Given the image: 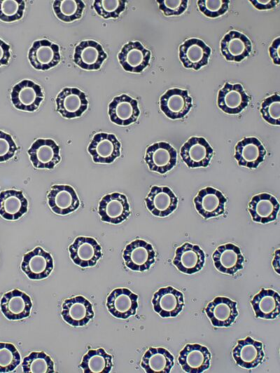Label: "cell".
<instances>
[{
  "label": "cell",
  "mask_w": 280,
  "mask_h": 373,
  "mask_svg": "<svg viewBox=\"0 0 280 373\" xmlns=\"http://www.w3.org/2000/svg\"><path fill=\"white\" fill-rule=\"evenodd\" d=\"M122 258L125 266L134 271H146L155 262V252L151 244L142 239H136L127 244Z\"/></svg>",
  "instance_id": "obj_1"
},
{
  "label": "cell",
  "mask_w": 280,
  "mask_h": 373,
  "mask_svg": "<svg viewBox=\"0 0 280 373\" xmlns=\"http://www.w3.org/2000/svg\"><path fill=\"white\" fill-rule=\"evenodd\" d=\"M10 98L17 109L31 112L38 109L44 95L38 84L31 80L24 79L13 87Z\"/></svg>",
  "instance_id": "obj_2"
},
{
  "label": "cell",
  "mask_w": 280,
  "mask_h": 373,
  "mask_svg": "<svg viewBox=\"0 0 280 373\" xmlns=\"http://www.w3.org/2000/svg\"><path fill=\"white\" fill-rule=\"evenodd\" d=\"M98 213L102 222L112 224L123 222L130 215L127 196L118 192L105 195L99 203Z\"/></svg>",
  "instance_id": "obj_3"
},
{
  "label": "cell",
  "mask_w": 280,
  "mask_h": 373,
  "mask_svg": "<svg viewBox=\"0 0 280 373\" xmlns=\"http://www.w3.org/2000/svg\"><path fill=\"white\" fill-rule=\"evenodd\" d=\"M120 147L115 135L99 133L93 136L88 151L94 163L110 164L120 156Z\"/></svg>",
  "instance_id": "obj_4"
},
{
  "label": "cell",
  "mask_w": 280,
  "mask_h": 373,
  "mask_svg": "<svg viewBox=\"0 0 280 373\" xmlns=\"http://www.w3.org/2000/svg\"><path fill=\"white\" fill-rule=\"evenodd\" d=\"M144 161L151 171L163 175L176 165L177 151L166 142H156L147 147Z\"/></svg>",
  "instance_id": "obj_5"
},
{
  "label": "cell",
  "mask_w": 280,
  "mask_h": 373,
  "mask_svg": "<svg viewBox=\"0 0 280 373\" xmlns=\"http://www.w3.org/2000/svg\"><path fill=\"white\" fill-rule=\"evenodd\" d=\"M54 267L52 255L41 247L24 255L21 269L31 280H42L50 276Z\"/></svg>",
  "instance_id": "obj_6"
},
{
  "label": "cell",
  "mask_w": 280,
  "mask_h": 373,
  "mask_svg": "<svg viewBox=\"0 0 280 373\" xmlns=\"http://www.w3.org/2000/svg\"><path fill=\"white\" fill-rule=\"evenodd\" d=\"M214 150L205 138L191 137L181 147L180 155L188 168H206L211 161Z\"/></svg>",
  "instance_id": "obj_7"
},
{
  "label": "cell",
  "mask_w": 280,
  "mask_h": 373,
  "mask_svg": "<svg viewBox=\"0 0 280 373\" xmlns=\"http://www.w3.org/2000/svg\"><path fill=\"white\" fill-rule=\"evenodd\" d=\"M68 249L72 262L82 268L95 266L102 257L100 245L92 237L78 236Z\"/></svg>",
  "instance_id": "obj_8"
},
{
  "label": "cell",
  "mask_w": 280,
  "mask_h": 373,
  "mask_svg": "<svg viewBox=\"0 0 280 373\" xmlns=\"http://www.w3.org/2000/svg\"><path fill=\"white\" fill-rule=\"evenodd\" d=\"M57 111L65 118H78L87 110L88 100L77 88H64L55 99Z\"/></svg>",
  "instance_id": "obj_9"
},
{
  "label": "cell",
  "mask_w": 280,
  "mask_h": 373,
  "mask_svg": "<svg viewBox=\"0 0 280 373\" xmlns=\"http://www.w3.org/2000/svg\"><path fill=\"white\" fill-rule=\"evenodd\" d=\"M27 153L33 166L38 169L52 170L61 161L59 147L52 139L36 140Z\"/></svg>",
  "instance_id": "obj_10"
},
{
  "label": "cell",
  "mask_w": 280,
  "mask_h": 373,
  "mask_svg": "<svg viewBox=\"0 0 280 373\" xmlns=\"http://www.w3.org/2000/svg\"><path fill=\"white\" fill-rule=\"evenodd\" d=\"M192 106V97L187 90L177 88L167 90L160 98V107L170 119L176 120L186 116Z\"/></svg>",
  "instance_id": "obj_11"
},
{
  "label": "cell",
  "mask_w": 280,
  "mask_h": 373,
  "mask_svg": "<svg viewBox=\"0 0 280 373\" xmlns=\"http://www.w3.org/2000/svg\"><path fill=\"white\" fill-rule=\"evenodd\" d=\"M138 298V295L128 288H115L108 295L106 306L113 317L127 319L136 314Z\"/></svg>",
  "instance_id": "obj_12"
},
{
  "label": "cell",
  "mask_w": 280,
  "mask_h": 373,
  "mask_svg": "<svg viewBox=\"0 0 280 373\" xmlns=\"http://www.w3.org/2000/svg\"><path fill=\"white\" fill-rule=\"evenodd\" d=\"M28 59L36 69L48 70L60 62L59 47L48 39L35 41L29 50Z\"/></svg>",
  "instance_id": "obj_13"
},
{
  "label": "cell",
  "mask_w": 280,
  "mask_h": 373,
  "mask_svg": "<svg viewBox=\"0 0 280 373\" xmlns=\"http://www.w3.org/2000/svg\"><path fill=\"white\" fill-rule=\"evenodd\" d=\"M145 204L154 216L165 217L176 209L178 198L168 186L154 185L145 198Z\"/></svg>",
  "instance_id": "obj_14"
},
{
  "label": "cell",
  "mask_w": 280,
  "mask_h": 373,
  "mask_svg": "<svg viewBox=\"0 0 280 373\" xmlns=\"http://www.w3.org/2000/svg\"><path fill=\"white\" fill-rule=\"evenodd\" d=\"M152 304L155 312L162 318L176 317L184 306L183 294L172 286L160 287L154 293Z\"/></svg>",
  "instance_id": "obj_15"
},
{
  "label": "cell",
  "mask_w": 280,
  "mask_h": 373,
  "mask_svg": "<svg viewBox=\"0 0 280 373\" xmlns=\"http://www.w3.org/2000/svg\"><path fill=\"white\" fill-rule=\"evenodd\" d=\"M61 314L63 320L72 327H83L94 316L92 304L81 295L65 299Z\"/></svg>",
  "instance_id": "obj_16"
},
{
  "label": "cell",
  "mask_w": 280,
  "mask_h": 373,
  "mask_svg": "<svg viewBox=\"0 0 280 373\" xmlns=\"http://www.w3.org/2000/svg\"><path fill=\"white\" fill-rule=\"evenodd\" d=\"M178 57L184 67L199 70L206 66L211 49L202 40L191 38L185 41L178 48Z\"/></svg>",
  "instance_id": "obj_17"
},
{
  "label": "cell",
  "mask_w": 280,
  "mask_h": 373,
  "mask_svg": "<svg viewBox=\"0 0 280 373\" xmlns=\"http://www.w3.org/2000/svg\"><path fill=\"white\" fill-rule=\"evenodd\" d=\"M211 355L207 347L199 344H187L180 351L178 362L188 373H202L210 367Z\"/></svg>",
  "instance_id": "obj_18"
},
{
  "label": "cell",
  "mask_w": 280,
  "mask_h": 373,
  "mask_svg": "<svg viewBox=\"0 0 280 373\" xmlns=\"http://www.w3.org/2000/svg\"><path fill=\"white\" fill-rule=\"evenodd\" d=\"M151 53L139 41H129L118 54L119 63L126 72L141 73L149 65Z\"/></svg>",
  "instance_id": "obj_19"
},
{
  "label": "cell",
  "mask_w": 280,
  "mask_h": 373,
  "mask_svg": "<svg viewBox=\"0 0 280 373\" xmlns=\"http://www.w3.org/2000/svg\"><path fill=\"white\" fill-rule=\"evenodd\" d=\"M226 201L223 193L211 186L200 189L193 199L196 210L205 219L223 215Z\"/></svg>",
  "instance_id": "obj_20"
},
{
  "label": "cell",
  "mask_w": 280,
  "mask_h": 373,
  "mask_svg": "<svg viewBox=\"0 0 280 373\" xmlns=\"http://www.w3.org/2000/svg\"><path fill=\"white\" fill-rule=\"evenodd\" d=\"M47 198L51 210L59 215H67L80 206L75 189L68 184L52 185Z\"/></svg>",
  "instance_id": "obj_21"
},
{
  "label": "cell",
  "mask_w": 280,
  "mask_h": 373,
  "mask_svg": "<svg viewBox=\"0 0 280 373\" xmlns=\"http://www.w3.org/2000/svg\"><path fill=\"white\" fill-rule=\"evenodd\" d=\"M110 121L120 126H127L136 122L140 115L136 100L122 94L114 97L108 104Z\"/></svg>",
  "instance_id": "obj_22"
},
{
  "label": "cell",
  "mask_w": 280,
  "mask_h": 373,
  "mask_svg": "<svg viewBox=\"0 0 280 373\" xmlns=\"http://www.w3.org/2000/svg\"><path fill=\"white\" fill-rule=\"evenodd\" d=\"M237 305V301L219 296L207 304L204 311L213 326L227 327L235 321L239 314Z\"/></svg>",
  "instance_id": "obj_23"
},
{
  "label": "cell",
  "mask_w": 280,
  "mask_h": 373,
  "mask_svg": "<svg viewBox=\"0 0 280 373\" xmlns=\"http://www.w3.org/2000/svg\"><path fill=\"white\" fill-rule=\"evenodd\" d=\"M32 301L25 292L14 289L5 293L0 301L4 316L10 320H19L30 316Z\"/></svg>",
  "instance_id": "obj_24"
},
{
  "label": "cell",
  "mask_w": 280,
  "mask_h": 373,
  "mask_svg": "<svg viewBox=\"0 0 280 373\" xmlns=\"http://www.w3.org/2000/svg\"><path fill=\"white\" fill-rule=\"evenodd\" d=\"M205 257L199 245L184 243L176 248L172 262L180 272L190 275L202 269Z\"/></svg>",
  "instance_id": "obj_25"
},
{
  "label": "cell",
  "mask_w": 280,
  "mask_h": 373,
  "mask_svg": "<svg viewBox=\"0 0 280 373\" xmlns=\"http://www.w3.org/2000/svg\"><path fill=\"white\" fill-rule=\"evenodd\" d=\"M267 151L260 140L255 137H246L234 147V158L239 165L256 168L264 161Z\"/></svg>",
  "instance_id": "obj_26"
},
{
  "label": "cell",
  "mask_w": 280,
  "mask_h": 373,
  "mask_svg": "<svg viewBox=\"0 0 280 373\" xmlns=\"http://www.w3.org/2000/svg\"><path fill=\"white\" fill-rule=\"evenodd\" d=\"M249 101L250 97L240 83L226 82L218 91L217 105L223 112L233 115L241 112L248 106Z\"/></svg>",
  "instance_id": "obj_27"
},
{
  "label": "cell",
  "mask_w": 280,
  "mask_h": 373,
  "mask_svg": "<svg viewBox=\"0 0 280 373\" xmlns=\"http://www.w3.org/2000/svg\"><path fill=\"white\" fill-rule=\"evenodd\" d=\"M232 357L237 365L242 368H255L265 357L262 344L249 336L239 339L232 350Z\"/></svg>",
  "instance_id": "obj_28"
},
{
  "label": "cell",
  "mask_w": 280,
  "mask_h": 373,
  "mask_svg": "<svg viewBox=\"0 0 280 373\" xmlns=\"http://www.w3.org/2000/svg\"><path fill=\"white\" fill-rule=\"evenodd\" d=\"M107 58L102 46L94 40L80 42L74 49V61L85 70H97Z\"/></svg>",
  "instance_id": "obj_29"
},
{
  "label": "cell",
  "mask_w": 280,
  "mask_h": 373,
  "mask_svg": "<svg viewBox=\"0 0 280 373\" xmlns=\"http://www.w3.org/2000/svg\"><path fill=\"white\" fill-rule=\"evenodd\" d=\"M212 259L215 268L223 273L233 275L243 269L244 257L241 250L230 243L218 246Z\"/></svg>",
  "instance_id": "obj_30"
},
{
  "label": "cell",
  "mask_w": 280,
  "mask_h": 373,
  "mask_svg": "<svg viewBox=\"0 0 280 373\" xmlns=\"http://www.w3.org/2000/svg\"><path fill=\"white\" fill-rule=\"evenodd\" d=\"M251 51V41L240 32L230 31L220 41V52L227 61L241 62Z\"/></svg>",
  "instance_id": "obj_31"
},
{
  "label": "cell",
  "mask_w": 280,
  "mask_h": 373,
  "mask_svg": "<svg viewBox=\"0 0 280 373\" xmlns=\"http://www.w3.org/2000/svg\"><path fill=\"white\" fill-rule=\"evenodd\" d=\"M277 199L270 194L261 193L252 197L248 203V212L252 220L260 224L274 221L279 211Z\"/></svg>",
  "instance_id": "obj_32"
},
{
  "label": "cell",
  "mask_w": 280,
  "mask_h": 373,
  "mask_svg": "<svg viewBox=\"0 0 280 373\" xmlns=\"http://www.w3.org/2000/svg\"><path fill=\"white\" fill-rule=\"evenodd\" d=\"M28 210V201L22 191L8 189L0 192V216L15 221Z\"/></svg>",
  "instance_id": "obj_33"
},
{
  "label": "cell",
  "mask_w": 280,
  "mask_h": 373,
  "mask_svg": "<svg viewBox=\"0 0 280 373\" xmlns=\"http://www.w3.org/2000/svg\"><path fill=\"white\" fill-rule=\"evenodd\" d=\"M256 318L272 320L279 316V294L272 290L262 288L251 300Z\"/></svg>",
  "instance_id": "obj_34"
},
{
  "label": "cell",
  "mask_w": 280,
  "mask_h": 373,
  "mask_svg": "<svg viewBox=\"0 0 280 373\" xmlns=\"http://www.w3.org/2000/svg\"><path fill=\"white\" fill-rule=\"evenodd\" d=\"M174 365L173 355L162 347H150L141 362V366L146 373H169Z\"/></svg>",
  "instance_id": "obj_35"
},
{
  "label": "cell",
  "mask_w": 280,
  "mask_h": 373,
  "mask_svg": "<svg viewBox=\"0 0 280 373\" xmlns=\"http://www.w3.org/2000/svg\"><path fill=\"white\" fill-rule=\"evenodd\" d=\"M112 359L103 348L90 349L83 355L79 367L84 373H109L113 367Z\"/></svg>",
  "instance_id": "obj_36"
},
{
  "label": "cell",
  "mask_w": 280,
  "mask_h": 373,
  "mask_svg": "<svg viewBox=\"0 0 280 373\" xmlns=\"http://www.w3.org/2000/svg\"><path fill=\"white\" fill-rule=\"evenodd\" d=\"M85 7V3L81 0H56L52 4L56 17L65 22L80 19Z\"/></svg>",
  "instance_id": "obj_37"
},
{
  "label": "cell",
  "mask_w": 280,
  "mask_h": 373,
  "mask_svg": "<svg viewBox=\"0 0 280 373\" xmlns=\"http://www.w3.org/2000/svg\"><path fill=\"white\" fill-rule=\"evenodd\" d=\"M24 373H53L54 362L43 351H33L24 358L22 362Z\"/></svg>",
  "instance_id": "obj_38"
},
{
  "label": "cell",
  "mask_w": 280,
  "mask_h": 373,
  "mask_svg": "<svg viewBox=\"0 0 280 373\" xmlns=\"http://www.w3.org/2000/svg\"><path fill=\"white\" fill-rule=\"evenodd\" d=\"M21 356L16 347L10 343L0 342V372L14 371L20 365Z\"/></svg>",
  "instance_id": "obj_39"
},
{
  "label": "cell",
  "mask_w": 280,
  "mask_h": 373,
  "mask_svg": "<svg viewBox=\"0 0 280 373\" xmlns=\"http://www.w3.org/2000/svg\"><path fill=\"white\" fill-rule=\"evenodd\" d=\"M262 118L273 126L280 125V95L277 93L266 97L260 109Z\"/></svg>",
  "instance_id": "obj_40"
},
{
  "label": "cell",
  "mask_w": 280,
  "mask_h": 373,
  "mask_svg": "<svg viewBox=\"0 0 280 373\" xmlns=\"http://www.w3.org/2000/svg\"><path fill=\"white\" fill-rule=\"evenodd\" d=\"M25 1L0 0V20L12 22L20 20L24 15Z\"/></svg>",
  "instance_id": "obj_41"
},
{
  "label": "cell",
  "mask_w": 280,
  "mask_h": 373,
  "mask_svg": "<svg viewBox=\"0 0 280 373\" xmlns=\"http://www.w3.org/2000/svg\"><path fill=\"white\" fill-rule=\"evenodd\" d=\"M125 0H94L93 8L104 19L117 18L126 8Z\"/></svg>",
  "instance_id": "obj_42"
},
{
  "label": "cell",
  "mask_w": 280,
  "mask_h": 373,
  "mask_svg": "<svg viewBox=\"0 0 280 373\" xmlns=\"http://www.w3.org/2000/svg\"><path fill=\"white\" fill-rule=\"evenodd\" d=\"M229 0H198L197 6L205 16L216 18L224 15L229 8Z\"/></svg>",
  "instance_id": "obj_43"
},
{
  "label": "cell",
  "mask_w": 280,
  "mask_h": 373,
  "mask_svg": "<svg viewBox=\"0 0 280 373\" xmlns=\"http://www.w3.org/2000/svg\"><path fill=\"white\" fill-rule=\"evenodd\" d=\"M159 8L165 16L180 15L188 8V0H157Z\"/></svg>",
  "instance_id": "obj_44"
},
{
  "label": "cell",
  "mask_w": 280,
  "mask_h": 373,
  "mask_svg": "<svg viewBox=\"0 0 280 373\" xmlns=\"http://www.w3.org/2000/svg\"><path fill=\"white\" fill-rule=\"evenodd\" d=\"M18 150V147L12 136L0 130V163L13 158Z\"/></svg>",
  "instance_id": "obj_45"
},
{
  "label": "cell",
  "mask_w": 280,
  "mask_h": 373,
  "mask_svg": "<svg viewBox=\"0 0 280 373\" xmlns=\"http://www.w3.org/2000/svg\"><path fill=\"white\" fill-rule=\"evenodd\" d=\"M280 37L276 38L269 48V53L270 57L273 62L276 65H280Z\"/></svg>",
  "instance_id": "obj_46"
},
{
  "label": "cell",
  "mask_w": 280,
  "mask_h": 373,
  "mask_svg": "<svg viewBox=\"0 0 280 373\" xmlns=\"http://www.w3.org/2000/svg\"><path fill=\"white\" fill-rule=\"evenodd\" d=\"M252 5L258 10L264 11L270 10L274 8L278 4L279 0H250Z\"/></svg>",
  "instance_id": "obj_47"
},
{
  "label": "cell",
  "mask_w": 280,
  "mask_h": 373,
  "mask_svg": "<svg viewBox=\"0 0 280 373\" xmlns=\"http://www.w3.org/2000/svg\"><path fill=\"white\" fill-rule=\"evenodd\" d=\"M10 57V46L0 39V67L7 65Z\"/></svg>",
  "instance_id": "obj_48"
}]
</instances>
